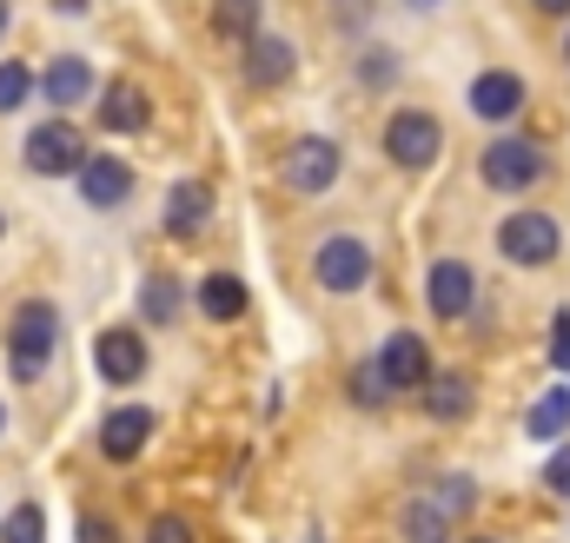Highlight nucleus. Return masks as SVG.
I'll return each instance as SVG.
<instances>
[{"label":"nucleus","mask_w":570,"mask_h":543,"mask_svg":"<svg viewBox=\"0 0 570 543\" xmlns=\"http://www.w3.org/2000/svg\"><path fill=\"white\" fill-rule=\"evenodd\" d=\"M53 345H60V312H53L47 298H27V305L13 312V332H7V365H13V378L33 385V378L47 372Z\"/></svg>","instance_id":"nucleus-1"},{"label":"nucleus","mask_w":570,"mask_h":543,"mask_svg":"<svg viewBox=\"0 0 570 543\" xmlns=\"http://www.w3.org/2000/svg\"><path fill=\"white\" fill-rule=\"evenodd\" d=\"M478 172H484L491 192H531V186L551 172V152H544L538 139H491L484 159H478Z\"/></svg>","instance_id":"nucleus-2"},{"label":"nucleus","mask_w":570,"mask_h":543,"mask_svg":"<svg viewBox=\"0 0 570 543\" xmlns=\"http://www.w3.org/2000/svg\"><path fill=\"white\" fill-rule=\"evenodd\" d=\"M498 253H504L511 266H551V259L564 253V226H558L551 213L524 206V213H511V219L498 226Z\"/></svg>","instance_id":"nucleus-3"},{"label":"nucleus","mask_w":570,"mask_h":543,"mask_svg":"<svg viewBox=\"0 0 570 543\" xmlns=\"http://www.w3.org/2000/svg\"><path fill=\"white\" fill-rule=\"evenodd\" d=\"M279 172H285V186H292V192H332V186H338V172H345V146H338V139H325V134H305V139H292V146H285Z\"/></svg>","instance_id":"nucleus-4"},{"label":"nucleus","mask_w":570,"mask_h":543,"mask_svg":"<svg viewBox=\"0 0 570 543\" xmlns=\"http://www.w3.org/2000/svg\"><path fill=\"white\" fill-rule=\"evenodd\" d=\"M438 152H444V127H438V113H425V107L392 113V127H385V159H392V166L425 172V166H438Z\"/></svg>","instance_id":"nucleus-5"},{"label":"nucleus","mask_w":570,"mask_h":543,"mask_svg":"<svg viewBox=\"0 0 570 543\" xmlns=\"http://www.w3.org/2000/svg\"><path fill=\"white\" fill-rule=\"evenodd\" d=\"M80 159H87V139L73 120H40L27 134V172H40V179H73Z\"/></svg>","instance_id":"nucleus-6"},{"label":"nucleus","mask_w":570,"mask_h":543,"mask_svg":"<svg viewBox=\"0 0 570 543\" xmlns=\"http://www.w3.org/2000/svg\"><path fill=\"white\" fill-rule=\"evenodd\" d=\"M312 278L325 292H365L372 285V246L352 239V233H332L318 253H312Z\"/></svg>","instance_id":"nucleus-7"},{"label":"nucleus","mask_w":570,"mask_h":543,"mask_svg":"<svg viewBox=\"0 0 570 543\" xmlns=\"http://www.w3.org/2000/svg\"><path fill=\"white\" fill-rule=\"evenodd\" d=\"M372 372H379V385L385 392H419L431 378V352L419 332H392L385 345H379V358H372Z\"/></svg>","instance_id":"nucleus-8"},{"label":"nucleus","mask_w":570,"mask_h":543,"mask_svg":"<svg viewBox=\"0 0 570 543\" xmlns=\"http://www.w3.org/2000/svg\"><path fill=\"white\" fill-rule=\"evenodd\" d=\"M425 305L431 318H471L478 312V272L464 266V259H438V266L425 272Z\"/></svg>","instance_id":"nucleus-9"},{"label":"nucleus","mask_w":570,"mask_h":543,"mask_svg":"<svg viewBox=\"0 0 570 543\" xmlns=\"http://www.w3.org/2000/svg\"><path fill=\"white\" fill-rule=\"evenodd\" d=\"M73 179H80V199H87L94 213H114V206H127V192H134V166L114 159V152H87Z\"/></svg>","instance_id":"nucleus-10"},{"label":"nucleus","mask_w":570,"mask_h":543,"mask_svg":"<svg viewBox=\"0 0 570 543\" xmlns=\"http://www.w3.org/2000/svg\"><path fill=\"white\" fill-rule=\"evenodd\" d=\"M94 365H100L107 385H134V378H146V338L134 325L100 332V338H94Z\"/></svg>","instance_id":"nucleus-11"},{"label":"nucleus","mask_w":570,"mask_h":543,"mask_svg":"<svg viewBox=\"0 0 570 543\" xmlns=\"http://www.w3.org/2000/svg\"><path fill=\"white\" fill-rule=\"evenodd\" d=\"M464 100H471V113H478V120L504 127V120H518V113H524V80H518V73H504V67H491V73H478V80H471V93H464Z\"/></svg>","instance_id":"nucleus-12"},{"label":"nucleus","mask_w":570,"mask_h":543,"mask_svg":"<svg viewBox=\"0 0 570 543\" xmlns=\"http://www.w3.org/2000/svg\"><path fill=\"white\" fill-rule=\"evenodd\" d=\"M159 219H166V233H173V239H199V233H206V219H213V186H206V179H173V186H166V213H159Z\"/></svg>","instance_id":"nucleus-13"},{"label":"nucleus","mask_w":570,"mask_h":543,"mask_svg":"<svg viewBox=\"0 0 570 543\" xmlns=\"http://www.w3.org/2000/svg\"><path fill=\"white\" fill-rule=\"evenodd\" d=\"M40 93H47V107H53V113H73V107L94 93V60H80V53H53V67H47V80H40Z\"/></svg>","instance_id":"nucleus-14"},{"label":"nucleus","mask_w":570,"mask_h":543,"mask_svg":"<svg viewBox=\"0 0 570 543\" xmlns=\"http://www.w3.org/2000/svg\"><path fill=\"white\" fill-rule=\"evenodd\" d=\"M419 398L438 424H464L471 411H478V385L464 378V372H431L425 385H419Z\"/></svg>","instance_id":"nucleus-15"},{"label":"nucleus","mask_w":570,"mask_h":543,"mask_svg":"<svg viewBox=\"0 0 570 543\" xmlns=\"http://www.w3.org/2000/svg\"><path fill=\"white\" fill-rule=\"evenodd\" d=\"M292 67H298V47H292L285 33H253V40H246V80H253V87H285Z\"/></svg>","instance_id":"nucleus-16"},{"label":"nucleus","mask_w":570,"mask_h":543,"mask_svg":"<svg viewBox=\"0 0 570 543\" xmlns=\"http://www.w3.org/2000/svg\"><path fill=\"white\" fill-rule=\"evenodd\" d=\"M146 437H153V411L146 405H127V411H114L107 424H100V451L114 457V464H134L146 451Z\"/></svg>","instance_id":"nucleus-17"},{"label":"nucleus","mask_w":570,"mask_h":543,"mask_svg":"<svg viewBox=\"0 0 570 543\" xmlns=\"http://www.w3.org/2000/svg\"><path fill=\"white\" fill-rule=\"evenodd\" d=\"M146 120H153V100H146V87H134V80H114V87H100V127H107V134H140Z\"/></svg>","instance_id":"nucleus-18"},{"label":"nucleus","mask_w":570,"mask_h":543,"mask_svg":"<svg viewBox=\"0 0 570 543\" xmlns=\"http://www.w3.org/2000/svg\"><path fill=\"white\" fill-rule=\"evenodd\" d=\"M179 312H186V292H179V278H173V272H146V285H140V318H146V325H179Z\"/></svg>","instance_id":"nucleus-19"},{"label":"nucleus","mask_w":570,"mask_h":543,"mask_svg":"<svg viewBox=\"0 0 570 543\" xmlns=\"http://www.w3.org/2000/svg\"><path fill=\"white\" fill-rule=\"evenodd\" d=\"M199 312H206L213 325H233V318L246 312V285H239V272H206V285H199Z\"/></svg>","instance_id":"nucleus-20"},{"label":"nucleus","mask_w":570,"mask_h":543,"mask_svg":"<svg viewBox=\"0 0 570 543\" xmlns=\"http://www.w3.org/2000/svg\"><path fill=\"white\" fill-rule=\"evenodd\" d=\"M524 431H531L538 444L564 437V431H570V392H544V398L531 405V417H524Z\"/></svg>","instance_id":"nucleus-21"},{"label":"nucleus","mask_w":570,"mask_h":543,"mask_svg":"<svg viewBox=\"0 0 570 543\" xmlns=\"http://www.w3.org/2000/svg\"><path fill=\"white\" fill-rule=\"evenodd\" d=\"M259 20H266V0H219V7H213V27H219L226 40H253Z\"/></svg>","instance_id":"nucleus-22"},{"label":"nucleus","mask_w":570,"mask_h":543,"mask_svg":"<svg viewBox=\"0 0 570 543\" xmlns=\"http://www.w3.org/2000/svg\"><path fill=\"white\" fill-rule=\"evenodd\" d=\"M399 531H405V543H444V537H451V517H444L431 497H419V504H405Z\"/></svg>","instance_id":"nucleus-23"},{"label":"nucleus","mask_w":570,"mask_h":543,"mask_svg":"<svg viewBox=\"0 0 570 543\" xmlns=\"http://www.w3.org/2000/svg\"><path fill=\"white\" fill-rule=\"evenodd\" d=\"M0 543H47V511L40 504H13L0 517Z\"/></svg>","instance_id":"nucleus-24"},{"label":"nucleus","mask_w":570,"mask_h":543,"mask_svg":"<svg viewBox=\"0 0 570 543\" xmlns=\"http://www.w3.org/2000/svg\"><path fill=\"white\" fill-rule=\"evenodd\" d=\"M33 100V73L20 60H0V113H20Z\"/></svg>","instance_id":"nucleus-25"},{"label":"nucleus","mask_w":570,"mask_h":543,"mask_svg":"<svg viewBox=\"0 0 570 543\" xmlns=\"http://www.w3.org/2000/svg\"><path fill=\"white\" fill-rule=\"evenodd\" d=\"M431 504H438V511H444V517H464V511H471V504H478V491H471V477H444V491H438V497H431Z\"/></svg>","instance_id":"nucleus-26"},{"label":"nucleus","mask_w":570,"mask_h":543,"mask_svg":"<svg viewBox=\"0 0 570 543\" xmlns=\"http://www.w3.org/2000/svg\"><path fill=\"white\" fill-rule=\"evenodd\" d=\"M358 80H365V87H385V80H399V53L372 47V53H365V67H358Z\"/></svg>","instance_id":"nucleus-27"},{"label":"nucleus","mask_w":570,"mask_h":543,"mask_svg":"<svg viewBox=\"0 0 570 543\" xmlns=\"http://www.w3.org/2000/svg\"><path fill=\"white\" fill-rule=\"evenodd\" d=\"M146 543H193V524L166 511V517H153V524H146Z\"/></svg>","instance_id":"nucleus-28"},{"label":"nucleus","mask_w":570,"mask_h":543,"mask_svg":"<svg viewBox=\"0 0 570 543\" xmlns=\"http://www.w3.org/2000/svg\"><path fill=\"white\" fill-rule=\"evenodd\" d=\"M544 491H558V497H570V444H558V451L544 457Z\"/></svg>","instance_id":"nucleus-29"},{"label":"nucleus","mask_w":570,"mask_h":543,"mask_svg":"<svg viewBox=\"0 0 570 543\" xmlns=\"http://www.w3.org/2000/svg\"><path fill=\"white\" fill-rule=\"evenodd\" d=\"M551 365H558V372H570V312H558V318H551Z\"/></svg>","instance_id":"nucleus-30"},{"label":"nucleus","mask_w":570,"mask_h":543,"mask_svg":"<svg viewBox=\"0 0 570 543\" xmlns=\"http://www.w3.org/2000/svg\"><path fill=\"white\" fill-rule=\"evenodd\" d=\"M80 543H120V531H114V524L94 511V517H80Z\"/></svg>","instance_id":"nucleus-31"},{"label":"nucleus","mask_w":570,"mask_h":543,"mask_svg":"<svg viewBox=\"0 0 570 543\" xmlns=\"http://www.w3.org/2000/svg\"><path fill=\"white\" fill-rule=\"evenodd\" d=\"M379 398H385V385H379V372L365 365V372H358V405H379Z\"/></svg>","instance_id":"nucleus-32"},{"label":"nucleus","mask_w":570,"mask_h":543,"mask_svg":"<svg viewBox=\"0 0 570 543\" xmlns=\"http://www.w3.org/2000/svg\"><path fill=\"white\" fill-rule=\"evenodd\" d=\"M538 13H570V0H531Z\"/></svg>","instance_id":"nucleus-33"},{"label":"nucleus","mask_w":570,"mask_h":543,"mask_svg":"<svg viewBox=\"0 0 570 543\" xmlns=\"http://www.w3.org/2000/svg\"><path fill=\"white\" fill-rule=\"evenodd\" d=\"M53 7H60V13H87V0H53Z\"/></svg>","instance_id":"nucleus-34"},{"label":"nucleus","mask_w":570,"mask_h":543,"mask_svg":"<svg viewBox=\"0 0 570 543\" xmlns=\"http://www.w3.org/2000/svg\"><path fill=\"white\" fill-rule=\"evenodd\" d=\"M7 20H13V7H7V0H0V33H7Z\"/></svg>","instance_id":"nucleus-35"},{"label":"nucleus","mask_w":570,"mask_h":543,"mask_svg":"<svg viewBox=\"0 0 570 543\" xmlns=\"http://www.w3.org/2000/svg\"><path fill=\"white\" fill-rule=\"evenodd\" d=\"M0 431H7V411H0Z\"/></svg>","instance_id":"nucleus-36"},{"label":"nucleus","mask_w":570,"mask_h":543,"mask_svg":"<svg viewBox=\"0 0 570 543\" xmlns=\"http://www.w3.org/2000/svg\"><path fill=\"white\" fill-rule=\"evenodd\" d=\"M0 239H7V219H0Z\"/></svg>","instance_id":"nucleus-37"},{"label":"nucleus","mask_w":570,"mask_h":543,"mask_svg":"<svg viewBox=\"0 0 570 543\" xmlns=\"http://www.w3.org/2000/svg\"><path fill=\"white\" fill-rule=\"evenodd\" d=\"M478 543H498V537H478Z\"/></svg>","instance_id":"nucleus-38"},{"label":"nucleus","mask_w":570,"mask_h":543,"mask_svg":"<svg viewBox=\"0 0 570 543\" xmlns=\"http://www.w3.org/2000/svg\"><path fill=\"white\" fill-rule=\"evenodd\" d=\"M564 60H570V40H564Z\"/></svg>","instance_id":"nucleus-39"},{"label":"nucleus","mask_w":570,"mask_h":543,"mask_svg":"<svg viewBox=\"0 0 570 543\" xmlns=\"http://www.w3.org/2000/svg\"><path fill=\"white\" fill-rule=\"evenodd\" d=\"M425 7H438V0H425Z\"/></svg>","instance_id":"nucleus-40"}]
</instances>
